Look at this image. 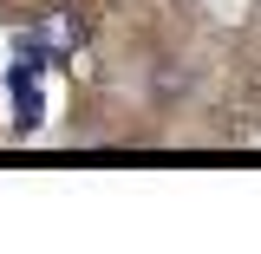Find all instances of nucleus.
I'll return each mask as SVG.
<instances>
[]
</instances>
